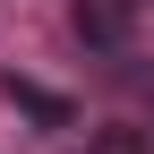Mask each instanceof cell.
<instances>
[{"instance_id": "obj_3", "label": "cell", "mask_w": 154, "mask_h": 154, "mask_svg": "<svg viewBox=\"0 0 154 154\" xmlns=\"http://www.w3.org/2000/svg\"><path fill=\"white\" fill-rule=\"evenodd\" d=\"M86 154H146V128H94Z\"/></svg>"}, {"instance_id": "obj_2", "label": "cell", "mask_w": 154, "mask_h": 154, "mask_svg": "<svg viewBox=\"0 0 154 154\" xmlns=\"http://www.w3.org/2000/svg\"><path fill=\"white\" fill-rule=\"evenodd\" d=\"M0 94H9V103L17 111H26V120H43V128H77V103H69V94H51V86H34V77H0Z\"/></svg>"}, {"instance_id": "obj_1", "label": "cell", "mask_w": 154, "mask_h": 154, "mask_svg": "<svg viewBox=\"0 0 154 154\" xmlns=\"http://www.w3.org/2000/svg\"><path fill=\"white\" fill-rule=\"evenodd\" d=\"M69 17L94 51H128V34H137V0H77Z\"/></svg>"}]
</instances>
